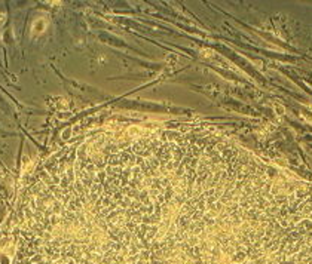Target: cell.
I'll use <instances>...</instances> for the list:
<instances>
[{
    "instance_id": "6da1fadb",
    "label": "cell",
    "mask_w": 312,
    "mask_h": 264,
    "mask_svg": "<svg viewBox=\"0 0 312 264\" xmlns=\"http://www.w3.org/2000/svg\"><path fill=\"white\" fill-rule=\"evenodd\" d=\"M202 134H107L61 150L27 190L18 264H233V177Z\"/></svg>"
}]
</instances>
